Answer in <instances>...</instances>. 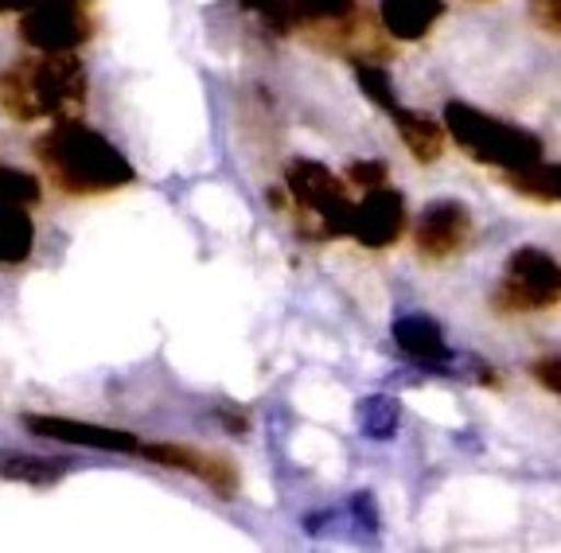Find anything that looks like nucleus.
<instances>
[{"mask_svg":"<svg viewBox=\"0 0 561 553\" xmlns=\"http://www.w3.org/2000/svg\"><path fill=\"white\" fill-rule=\"evenodd\" d=\"M35 0H0V16H12V12H27Z\"/></svg>","mask_w":561,"mask_h":553,"instance_id":"obj_26","label":"nucleus"},{"mask_svg":"<svg viewBox=\"0 0 561 553\" xmlns=\"http://www.w3.org/2000/svg\"><path fill=\"white\" fill-rule=\"evenodd\" d=\"M390 117L398 122L402 145L421 160V164H433V160L445 152V129H440L430 114H413V110L394 106V110H390Z\"/></svg>","mask_w":561,"mask_h":553,"instance_id":"obj_13","label":"nucleus"},{"mask_svg":"<svg viewBox=\"0 0 561 553\" xmlns=\"http://www.w3.org/2000/svg\"><path fill=\"white\" fill-rule=\"evenodd\" d=\"M445 129L472 160L503 168V172H515V168L542 160V141H538L535 133H523L507 122H495V117L480 114V110L465 106V102H453L445 110Z\"/></svg>","mask_w":561,"mask_h":553,"instance_id":"obj_3","label":"nucleus"},{"mask_svg":"<svg viewBox=\"0 0 561 553\" xmlns=\"http://www.w3.org/2000/svg\"><path fill=\"white\" fill-rule=\"evenodd\" d=\"M561 300V265L542 250H515L491 292L495 312H542Z\"/></svg>","mask_w":561,"mask_h":553,"instance_id":"obj_4","label":"nucleus"},{"mask_svg":"<svg viewBox=\"0 0 561 553\" xmlns=\"http://www.w3.org/2000/svg\"><path fill=\"white\" fill-rule=\"evenodd\" d=\"M145 452H149L157 464L203 480L210 492H219V495L238 492V468L230 464L227 457H219V452H207V448H195V445H145Z\"/></svg>","mask_w":561,"mask_h":553,"instance_id":"obj_10","label":"nucleus"},{"mask_svg":"<svg viewBox=\"0 0 561 553\" xmlns=\"http://www.w3.org/2000/svg\"><path fill=\"white\" fill-rule=\"evenodd\" d=\"M472 234V215L456 199H437L421 211L417 227H413V246L425 262H445V257L460 254Z\"/></svg>","mask_w":561,"mask_h":553,"instance_id":"obj_8","label":"nucleus"},{"mask_svg":"<svg viewBox=\"0 0 561 553\" xmlns=\"http://www.w3.org/2000/svg\"><path fill=\"white\" fill-rule=\"evenodd\" d=\"M35 160L70 195H105L133 180V164L82 122H59L35 141Z\"/></svg>","mask_w":561,"mask_h":553,"instance_id":"obj_1","label":"nucleus"},{"mask_svg":"<svg viewBox=\"0 0 561 553\" xmlns=\"http://www.w3.org/2000/svg\"><path fill=\"white\" fill-rule=\"evenodd\" d=\"M351 184H359L363 192H367V187H378L386 180V164L382 160H359V164H351Z\"/></svg>","mask_w":561,"mask_h":553,"instance_id":"obj_23","label":"nucleus"},{"mask_svg":"<svg viewBox=\"0 0 561 553\" xmlns=\"http://www.w3.org/2000/svg\"><path fill=\"white\" fill-rule=\"evenodd\" d=\"M351 515H355V522H359L363 534H370V530H375V515H370V499H367V495H359V499H355V510H351Z\"/></svg>","mask_w":561,"mask_h":553,"instance_id":"obj_25","label":"nucleus"},{"mask_svg":"<svg viewBox=\"0 0 561 553\" xmlns=\"http://www.w3.org/2000/svg\"><path fill=\"white\" fill-rule=\"evenodd\" d=\"M44 199L39 192V180L24 168H12V164H0V203H16V207H35V203Z\"/></svg>","mask_w":561,"mask_h":553,"instance_id":"obj_18","label":"nucleus"},{"mask_svg":"<svg viewBox=\"0 0 561 553\" xmlns=\"http://www.w3.org/2000/svg\"><path fill=\"white\" fill-rule=\"evenodd\" d=\"M289 192L297 199V207L316 219L320 234L335 238V234H347L351 227V207L355 203L347 199V187L343 180L335 176L332 168H324L320 160H297L289 168Z\"/></svg>","mask_w":561,"mask_h":553,"instance_id":"obj_6","label":"nucleus"},{"mask_svg":"<svg viewBox=\"0 0 561 553\" xmlns=\"http://www.w3.org/2000/svg\"><path fill=\"white\" fill-rule=\"evenodd\" d=\"M87 67L70 51H39L0 74V110L16 122H44L82 110Z\"/></svg>","mask_w":561,"mask_h":553,"instance_id":"obj_2","label":"nucleus"},{"mask_svg":"<svg viewBox=\"0 0 561 553\" xmlns=\"http://www.w3.org/2000/svg\"><path fill=\"white\" fill-rule=\"evenodd\" d=\"M293 20L312 27H347L355 20V0H289Z\"/></svg>","mask_w":561,"mask_h":553,"instance_id":"obj_16","label":"nucleus"},{"mask_svg":"<svg viewBox=\"0 0 561 553\" xmlns=\"http://www.w3.org/2000/svg\"><path fill=\"white\" fill-rule=\"evenodd\" d=\"M445 16V0H382V27L394 39H425Z\"/></svg>","mask_w":561,"mask_h":553,"instance_id":"obj_12","label":"nucleus"},{"mask_svg":"<svg viewBox=\"0 0 561 553\" xmlns=\"http://www.w3.org/2000/svg\"><path fill=\"white\" fill-rule=\"evenodd\" d=\"M242 4H245V9H254L257 16L273 27V32H289V27H293L289 0H242Z\"/></svg>","mask_w":561,"mask_h":553,"instance_id":"obj_21","label":"nucleus"},{"mask_svg":"<svg viewBox=\"0 0 561 553\" xmlns=\"http://www.w3.org/2000/svg\"><path fill=\"white\" fill-rule=\"evenodd\" d=\"M62 460H44V457H4L0 460V480L12 483H55L62 475Z\"/></svg>","mask_w":561,"mask_h":553,"instance_id":"obj_17","label":"nucleus"},{"mask_svg":"<svg viewBox=\"0 0 561 553\" xmlns=\"http://www.w3.org/2000/svg\"><path fill=\"white\" fill-rule=\"evenodd\" d=\"M394 339L417 367L425 370H448L453 367V352H448L445 335H440L437 320L430 316H402L394 324Z\"/></svg>","mask_w":561,"mask_h":553,"instance_id":"obj_11","label":"nucleus"},{"mask_svg":"<svg viewBox=\"0 0 561 553\" xmlns=\"http://www.w3.org/2000/svg\"><path fill=\"white\" fill-rule=\"evenodd\" d=\"M359 87L367 90V97H375V102L386 110V114H390V110L398 106L394 87H390V74H386L382 67H370V62H359Z\"/></svg>","mask_w":561,"mask_h":553,"instance_id":"obj_20","label":"nucleus"},{"mask_svg":"<svg viewBox=\"0 0 561 553\" xmlns=\"http://www.w3.org/2000/svg\"><path fill=\"white\" fill-rule=\"evenodd\" d=\"M35 227L27 207L16 203H0V265H20L32 254Z\"/></svg>","mask_w":561,"mask_h":553,"instance_id":"obj_14","label":"nucleus"},{"mask_svg":"<svg viewBox=\"0 0 561 553\" xmlns=\"http://www.w3.org/2000/svg\"><path fill=\"white\" fill-rule=\"evenodd\" d=\"M535 378L542 382L546 390L561 394V359H558V355H553V359H538L535 362Z\"/></svg>","mask_w":561,"mask_h":553,"instance_id":"obj_24","label":"nucleus"},{"mask_svg":"<svg viewBox=\"0 0 561 553\" xmlns=\"http://www.w3.org/2000/svg\"><path fill=\"white\" fill-rule=\"evenodd\" d=\"M359 417H363V433L367 437H394L398 433V402L394 398H367L363 402V410H359Z\"/></svg>","mask_w":561,"mask_h":553,"instance_id":"obj_19","label":"nucleus"},{"mask_svg":"<svg viewBox=\"0 0 561 553\" xmlns=\"http://www.w3.org/2000/svg\"><path fill=\"white\" fill-rule=\"evenodd\" d=\"M530 16L550 36H561V0H530Z\"/></svg>","mask_w":561,"mask_h":553,"instance_id":"obj_22","label":"nucleus"},{"mask_svg":"<svg viewBox=\"0 0 561 553\" xmlns=\"http://www.w3.org/2000/svg\"><path fill=\"white\" fill-rule=\"evenodd\" d=\"M24 425L35 437L62 440V445H82V448H102V452H137L140 440L125 429H110V425H87L75 417H51V413H27Z\"/></svg>","mask_w":561,"mask_h":553,"instance_id":"obj_9","label":"nucleus"},{"mask_svg":"<svg viewBox=\"0 0 561 553\" xmlns=\"http://www.w3.org/2000/svg\"><path fill=\"white\" fill-rule=\"evenodd\" d=\"M507 184L515 187L518 195H526V199L561 203V164H542V160H535V164L507 172Z\"/></svg>","mask_w":561,"mask_h":553,"instance_id":"obj_15","label":"nucleus"},{"mask_svg":"<svg viewBox=\"0 0 561 553\" xmlns=\"http://www.w3.org/2000/svg\"><path fill=\"white\" fill-rule=\"evenodd\" d=\"M98 0H35L20 12V36L35 51H75L94 36Z\"/></svg>","mask_w":561,"mask_h":553,"instance_id":"obj_5","label":"nucleus"},{"mask_svg":"<svg viewBox=\"0 0 561 553\" xmlns=\"http://www.w3.org/2000/svg\"><path fill=\"white\" fill-rule=\"evenodd\" d=\"M405 230V203L398 192H390V187H367V195H363L355 207H351V227L347 234L359 242V246L367 250H386L394 246L398 238H402Z\"/></svg>","mask_w":561,"mask_h":553,"instance_id":"obj_7","label":"nucleus"}]
</instances>
